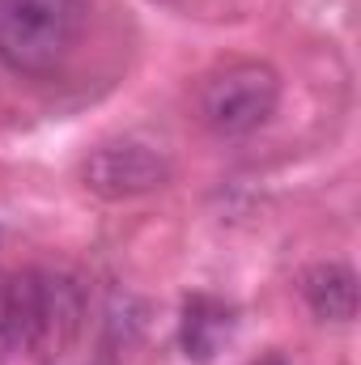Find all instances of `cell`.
I'll return each instance as SVG.
<instances>
[{
  "instance_id": "obj_1",
  "label": "cell",
  "mask_w": 361,
  "mask_h": 365,
  "mask_svg": "<svg viewBox=\"0 0 361 365\" xmlns=\"http://www.w3.org/2000/svg\"><path fill=\"white\" fill-rule=\"evenodd\" d=\"M86 319V297L68 276L9 272L0 276V353L9 357H56L64 353Z\"/></svg>"
},
{
  "instance_id": "obj_2",
  "label": "cell",
  "mask_w": 361,
  "mask_h": 365,
  "mask_svg": "<svg viewBox=\"0 0 361 365\" xmlns=\"http://www.w3.org/2000/svg\"><path fill=\"white\" fill-rule=\"evenodd\" d=\"M81 30L86 0H0V64L47 77L77 51Z\"/></svg>"
},
{
  "instance_id": "obj_3",
  "label": "cell",
  "mask_w": 361,
  "mask_h": 365,
  "mask_svg": "<svg viewBox=\"0 0 361 365\" xmlns=\"http://www.w3.org/2000/svg\"><path fill=\"white\" fill-rule=\"evenodd\" d=\"M280 102V77L272 64L238 60L213 73L200 90V115L217 136H251L276 115Z\"/></svg>"
},
{
  "instance_id": "obj_4",
  "label": "cell",
  "mask_w": 361,
  "mask_h": 365,
  "mask_svg": "<svg viewBox=\"0 0 361 365\" xmlns=\"http://www.w3.org/2000/svg\"><path fill=\"white\" fill-rule=\"evenodd\" d=\"M81 179L93 195L102 200H132V195H145V191H158L171 179V162L153 149V145H141V140H111V145H98L90 158H86V170Z\"/></svg>"
},
{
  "instance_id": "obj_5",
  "label": "cell",
  "mask_w": 361,
  "mask_h": 365,
  "mask_svg": "<svg viewBox=\"0 0 361 365\" xmlns=\"http://www.w3.org/2000/svg\"><path fill=\"white\" fill-rule=\"evenodd\" d=\"M234 336V306L213 297V293H191L183 302V319H179V340L183 353L191 361H208L221 353V344H230Z\"/></svg>"
},
{
  "instance_id": "obj_6",
  "label": "cell",
  "mask_w": 361,
  "mask_h": 365,
  "mask_svg": "<svg viewBox=\"0 0 361 365\" xmlns=\"http://www.w3.org/2000/svg\"><path fill=\"white\" fill-rule=\"evenodd\" d=\"M302 297L323 323H349L357 314V276L345 264H319L302 276Z\"/></svg>"
},
{
  "instance_id": "obj_7",
  "label": "cell",
  "mask_w": 361,
  "mask_h": 365,
  "mask_svg": "<svg viewBox=\"0 0 361 365\" xmlns=\"http://www.w3.org/2000/svg\"><path fill=\"white\" fill-rule=\"evenodd\" d=\"M255 365H289L285 357H264V361H255Z\"/></svg>"
}]
</instances>
